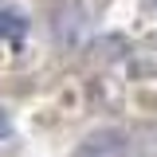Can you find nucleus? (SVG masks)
Instances as JSON below:
<instances>
[{
    "label": "nucleus",
    "mask_w": 157,
    "mask_h": 157,
    "mask_svg": "<svg viewBox=\"0 0 157 157\" xmlns=\"http://www.w3.org/2000/svg\"><path fill=\"white\" fill-rule=\"evenodd\" d=\"M24 32H28V20L20 16V12L0 8V39H20Z\"/></svg>",
    "instance_id": "obj_1"
}]
</instances>
